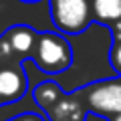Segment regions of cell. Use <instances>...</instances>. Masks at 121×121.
<instances>
[{
    "label": "cell",
    "instance_id": "cell-10",
    "mask_svg": "<svg viewBox=\"0 0 121 121\" xmlns=\"http://www.w3.org/2000/svg\"><path fill=\"white\" fill-rule=\"evenodd\" d=\"M6 105V97H4V89H2V83H0V107Z\"/></svg>",
    "mask_w": 121,
    "mask_h": 121
},
{
    "label": "cell",
    "instance_id": "cell-7",
    "mask_svg": "<svg viewBox=\"0 0 121 121\" xmlns=\"http://www.w3.org/2000/svg\"><path fill=\"white\" fill-rule=\"evenodd\" d=\"M109 63H111L113 71L121 75V40L111 44V51H109Z\"/></svg>",
    "mask_w": 121,
    "mask_h": 121
},
{
    "label": "cell",
    "instance_id": "cell-12",
    "mask_svg": "<svg viewBox=\"0 0 121 121\" xmlns=\"http://www.w3.org/2000/svg\"><path fill=\"white\" fill-rule=\"evenodd\" d=\"M109 121H121V115H115V117H111Z\"/></svg>",
    "mask_w": 121,
    "mask_h": 121
},
{
    "label": "cell",
    "instance_id": "cell-6",
    "mask_svg": "<svg viewBox=\"0 0 121 121\" xmlns=\"http://www.w3.org/2000/svg\"><path fill=\"white\" fill-rule=\"evenodd\" d=\"M91 10L95 22L111 26L121 18V0H91Z\"/></svg>",
    "mask_w": 121,
    "mask_h": 121
},
{
    "label": "cell",
    "instance_id": "cell-8",
    "mask_svg": "<svg viewBox=\"0 0 121 121\" xmlns=\"http://www.w3.org/2000/svg\"><path fill=\"white\" fill-rule=\"evenodd\" d=\"M6 121H47V117H43V115H39V113H20V115H14V117H10V119H6Z\"/></svg>",
    "mask_w": 121,
    "mask_h": 121
},
{
    "label": "cell",
    "instance_id": "cell-3",
    "mask_svg": "<svg viewBox=\"0 0 121 121\" xmlns=\"http://www.w3.org/2000/svg\"><path fill=\"white\" fill-rule=\"evenodd\" d=\"M77 91L89 113L105 119L121 115V75L113 79L87 83Z\"/></svg>",
    "mask_w": 121,
    "mask_h": 121
},
{
    "label": "cell",
    "instance_id": "cell-9",
    "mask_svg": "<svg viewBox=\"0 0 121 121\" xmlns=\"http://www.w3.org/2000/svg\"><path fill=\"white\" fill-rule=\"evenodd\" d=\"M109 28H111V36H113V43H119V40H121V18H119V20L115 22V24H111Z\"/></svg>",
    "mask_w": 121,
    "mask_h": 121
},
{
    "label": "cell",
    "instance_id": "cell-5",
    "mask_svg": "<svg viewBox=\"0 0 121 121\" xmlns=\"http://www.w3.org/2000/svg\"><path fill=\"white\" fill-rule=\"evenodd\" d=\"M39 30L28 24H14L0 35V65L26 63L32 59Z\"/></svg>",
    "mask_w": 121,
    "mask_h": 121
},
{
    "label": "cell",
    "instance_id": "cell-11",
    "mask_svg": "<svg viewBox=\"0 0 121 121\" xmlns=\"http://www.w3.org/2000/svg\"><path fill=\"white\" fill-rule=\"evenodd\" d=\"M20 2H26V4H32V2H40V0H20Z\"/></svg>",
    "mask_w": 121,
    "mask_h": 121
},
{
    "label": "cell",
    "instance_id": "cell-2",
    "mask_svg": "<svg viewBox=\"0 0 121 121\" xmlns=\"http://www.w3.org/2000/svg\"><path fill=\"white\" fill-rule=\"evenodd\" d=\"M30 60L47 75L65 73L73 65V47L59 30H43L39 32V40Z\"/></svg>",
    "mask_w": 121,
    "mask_h": 121
},
{
    "label": "cell",
    "instance_id": "cell-1",
    "mask_svg": "<svg viewBox=\"0 0 121 121\" xmlns=\"http://www.w3.org/2000/svg\"><path fill=\"white\" fill-rule=\"evenodd\" d=\"M32 97L47 121H85L89 115L79 91L65 93L56 81L39 83L32 91Z\"/></svg>",
    "mask_w": 121,
    "mask_h": 121
},
{
    "label": "cell",
    "instance_id": "cell-4",
    "mask_svg": "<svg viewBox=\"0 0 121 121\" xmlns=\"http://www.w3.org/2000/svg\"><path fill=\"white\" fill-rule=\"evenodd\" d=\"M48 12L56 30L65 35H81L95 22L91 0H48Z\"/></svg>",
    "mask_w": 121,
    "mask_h": 121
}]
</instances>
